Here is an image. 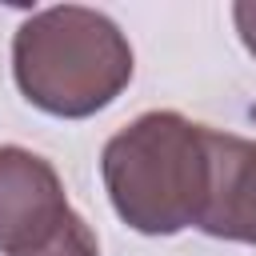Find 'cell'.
<instances>
[{
  "label": "cell",
  "instance_id": "1",
  "mask_svg": "<svg viewBox=\"0 0 256 256\" xmlns=\"http://www.w3.org/2000/svg\"><path fill=\"white\" fill-rule=\"evenodd\" d=\"M136 60L120 24L84 4L32 12L12 36V76L20 96L60 120L108 108L132 84Z\"/></svg>",
  "mask_w": 256,
  "mask_h": 256
},
{
  "label": "cell",
  "instance_id": "2",
  "mask_svg": "<svg viewBox=\"0 0 256 256\" xmlns=\"http://www.w3.org/2000/svg\"><path fill=\"white\" fill-rule=\"evenodd\" d=\"M100 176L132 232L176 236L196 228L208 184V124L172 108L140 112L104 144Z\"/></svg>",
  "mask_w": 256,
  "mask_h": 256
},
{
  "label": "cell",
  "instance_id": "3",
  "mask_svg": "<svg viewBox=\"0 0 256 256\" xmlns=\"http://www.w3.org/2000/svg\"><path fill=\"white\" fill-rule=\"evenodd\" d=\"M72 212L52 160L32 148L0 144V256L48 240Z\"/></svg>",
  "mask_w": 256,
  "mask_h": 256
},
{
  "label": "cell",
  "instance_id": "4",
  "mask_svg": "<svg viewBox=\"0 0 256 256\" xmlns=\"http://www.w3.org/2000/svg\"><path fill=\"white\" fill-rule=\"evenodd\" d=\"M196 228L216 240L256 244V140L208 128V184Z\"/></svg>",
  "mask_w": 256,
  "mask_h": 256
},
{
  "label": "cell",
  "instance_id": "5",
  "mask_svg": "<svg viewBox=\"0 0 256 256\" xmlns=\"http://www.w3.org/2000/svg\"><path fill=\"white\" fill-rule=\"evenodd\" d=\"M16 256H100V240H96V232L88 228V220L80 212H68L64 224L48 240H40V244H32Z\"/></svg>",
  "mask_w": 256,
  "mask_h": 256
},
{
  "label": "cell",
  "instance_id": "6",
  "mask_svg": "<svg viewBox=\"0 0 256 256\" xmlns=\"http://www.w3.org/2000/svg\"><path fill=\"white\" fill-rule=\"evenodd\" d=\"M232 20H236V32H240L244 48L256 56V0H240V4H232Z\"/></svg>",
  "mask_w": 256,
  "mask_h": 256
}]
</instances>
